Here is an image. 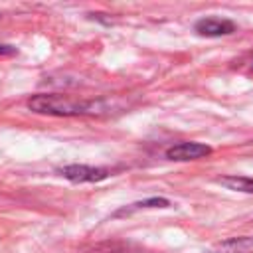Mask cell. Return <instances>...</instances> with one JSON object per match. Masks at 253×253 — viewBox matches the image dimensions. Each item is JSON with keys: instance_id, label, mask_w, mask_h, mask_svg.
<instances>
[{"instance_id": "cell-1", "label": "cell", "mask_w": 253, "mask_h": 253, "mask_svg": "<svg viewBox=\"0 0 253 253\" xmlns=\"http://www.w3.org/2000/svg\"><path fill=\"white\" fill-rule=\"evenodd\" d=\"M28 109L40 115L75 117V115H99L105 111L103 101H87L59 93H40L28 101Z\"/></svg>"}, {"instance_id": "cell-2", "label": "cell", "mask_w": 253, "mask_h": 253, "mask_svg": "<svg viewBox=\"0 0 253 253\" xmlns=\"http://www.w3.org/2000/svg\"><path fill=\"white\" fill-rule=\"evenodd\" d=\"M65 180L75 182V184H83V182H101L105 178H109V170L107 168H99V166H87V164H67L61 166L57 170Z\"/></svg>"}, {"instance_id": "cell-3", "label": "cell", "mask_w": 253, "mask_h": 253, "mask_svg": "<svg viewBox=\"0 0 253 253\" xmlns=\"http://www.w3.org/2000/svg\"><path fill=\"white\" fill-rule=\"evenodd\" d=\"M210 152H211V148L208 144L190 140V142H178V144H172L170 148H166V158L176 160V162H188V160L204 158Z\"/></svg>"}, {"instance_id": "cell-4", "label": "cell", "mask_w": 253, "mask_h": 253, "mask_svg": "<svg viewBox=\"0 0 253 253\" xmlns=\"http://www.w3.org/2000/svg\"><path fill=\"white\" fill-rule=\"evenodd\" d=\"M194 30L200 36L206 38H219V36H229L235 32V24L227 18H219V16H208L196 22Z\"/></svg>"}, {"instance_id": "cell-5", "label": "cell", "mask_w": 253, "mask_h": 253, "mask_svg": "<svg viewBox=\"0 0 253 253\" xmlns=\"http://www.w3.org/2000/svg\"><path fill=\"white\" fill-rule=\"evenodd\" d=\"M211 253H253V237H229L211 247Z\"/></svg>"}, {"instance_id": "cell-6", "label": "cell", "mask_w": 253, "mask_h": 253, "mask_svg": "<svg viewBox=\"0 0 253 253\" xmlns=\"http://www.w3.org/2000/svg\"><path fill=\"white\" fill-rule=\"evenodd\" d=\"M217 182H219L221 186H225L227 190L253 194V178H249V176H237V174H231V176H221V178H217Z\"/></svg>"}, {"instance_id": "cell-7", "label": "cell", "mask_w": 253, "mask_h": 253, "mask_svg": "<svg viewBox=\"0 0 253 253\" xmlns=\"http://www.w3.org/2000/svg\"><path fill=\"white\" fill-rule=\"evenodd\" d=\"M168 206H170V202H168V200H164V198H150V200L136 202V204H132L130 208L121 210L117 215H121V213H130L132 210H140V208H168Z\"/></svg>"}, {"instance_id": "cell-8", "label": "cell", "mask_w": 253, "mask_h": 253, "mask_svg": "<svg viewBox=\"0 0 253 253\" xmlns=\"http://www.w3.org/2000/svg\"><path fill=\"white\" fill-rule=\"evenodd\" d=\"M16 53V47L12 45H0V55H14Z\"/></svg>"}, {"instance_id": "cell-9", "label": "cell", "mask_w": 253, "mask_h": 253, "mask_svg": "<svg viewBox=\"0 0 253 253\" xmlns=\"http://www.w3.org/2000/svg\"><path fill=\"white\" fill-rule=\"evenodd\" d=\"M249 67H251V71H253V59H251V63H249Z\"/></svg>"}, {"instance_id": "cell-10", "label": "cell", "mask_w": 253, "mask_h": 253, "mask_svg": "<svg viewBox=\"0 0 253 253\" xmlns=\"http://www.w3.org/2000/svg\"><path fill=\"white\" fill-rule=\"evenodd\" d=\"M109 253H123V251H109Z\"/></svg>"}]
</instances>
